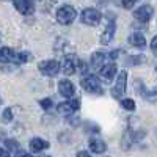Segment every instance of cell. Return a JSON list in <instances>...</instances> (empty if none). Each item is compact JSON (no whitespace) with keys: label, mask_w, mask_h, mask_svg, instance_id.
<instances>
[{"label":"cell","mask_w":157,"mask_h":157,"mask_svg":"<svg viewBox=\"0 0 157 157\" xmlns=\"http://www.w3.org/2000/svg\"><path fill=\"white\" fill-rule=\"evenodd\" d=\"M82 88L90 94H102L104 93V88L99 82V78L96 75H85L80 82Z\"/></svg>","instance_id":"obj_1"},{"label":"cell","mask_w":157,"mask_h":157,"mask_svg":"<svg viewBox=\"0 0 157 157\" xmlns=\"http://www.w3.org/2000/svg\"><path fill=\"white\" fill-rule=\"evenodd\" d=\"M78 64H80V60H78L77 55L74 54H69V55H64L61 64H60V68L63 69L64 74H68V75H72L78 71Z\"/></svg>","instance_id":"obj_2"},{"label":"cell","mask_w":157,"mask_h":157,"mask_svg":"<svg viewBox=\"0 0 157 157\" xmlns=\"http://www.w3.org/2000/svg\"><path fill=\"white\" fill-rule=\"evenodd\" d=\"M75 16H77V13H75V10L71 5H63L57 11V21L61 25H69L71 22H74Z\"/></svg>","instance_id":"obj_3"},{"label":"cell","mask_w":157,"mask_h":157,"mask_svg":"<svg viewBox=\"0 0 157 157\" xmlns=\"http://www.w3.org/2000/svg\"><path fill=\"white\" fill-rule=\"evenodd\" d=\"M126 85H127V71H121L118 74V78L115 82V86L112 88V96L120 99L124 96V91H126Z\"/></svg>","instance_id":"obj_4"},{"label":"cell","mask_w":157,"mask_h":157,"mask_svg":"<svg viewBox=\"0 0 157 157\" xmlns=\"http://www.w3.org/2000/svg\"><path fill=\"white\" fill-rule=\"evenodd\" d=\"M38 69L47 77H54L60 72V63L57 60H44L38 64Z\"/></svg>","instance_id":"obj_5"},{"label":"cell","mask_w":157,"mask_h":157,"mask_svg":"<svg viewBox=\"0 0 157 157\" xmlns=\"http://www.w3.org/2000/svg\"><path fill=\"white\" fill-rule=\"evenodd\" d=\"M101 11H98L96 8H86L82 13V22L86 25H98L101 22Z\"/></svg>","instance_id":"obj_6"},{"label":"cell","mask_w":157,"mask_h":157,"mask_svg":"<svg viewBox=\"0 0 157 157\" xmlns=\"http://www.w3.org/2000/svg\"><path fill=\"white\" fill-rule=\"evenodd\" d=\"M78 109H80V101L78 99H69L68 102H61L58 105V113L61 115H66V116H71L72 113H75Z\"/></svg>","instance_id":"obj_7"},{"label":"cell","mask_w":157,"mask_h":157,"mask_svg":"<svg viewBox=\"0 0 157 157\" xmlns=\"http://www.w3.org/2000/svg\"><path fill=\"white\" fill-rule=\"evenodd\" d=\"M152 14H154V10H152V6H149V5H143V6H140V8H137L135 11H134V17L137 19V21H140V22H148L151 17H152Z\"/></svg>","instance_id":"obj_8"},{"label":"cell","mask_w":157,"mask_h":157,"mask_svg":"<svg viewBox=\"0 0 157 157\" xmlns=\"http://www.w3.org/2000/svg\"><path fill=\"white\" fill-rule=\"evenodd\" d=\"M14 6L21 14H32L35 10V5L32 0H14Z\"/></svg>","instance_id":"obj_9"},{"label":"cell","mask_w":157,"mask_h":157,"mask_svg":"<svg viewBox=\"0 0 157 157\" xmlns=\"http://www.w3.org/2000/svg\"><path fill=\"white\" fill-rule=\"evenodd\" d=\"M58 93L63 96V98H72L74 93H75V88L72 85V82L69 80H61L58 83Z\"/></svg>","instance_id":"obj_10"},{"label":"cell","mask_w":157,"mask_h":157,"mask_svg":"<svg viewBox=\"0 0 157 157\" xmlns=\"http://www.w3.org/2000/svg\"><path fill=\"white\" fill-rule=\"evenodd\" d=\"M116 72H118L116 63H107V64H104V66L99 69V74L105 78V80H112Z\"/></svg>","instance_id":"obj_11"},{"label":"cell","mask_w":157,"mask_h":157,"mask_svg":"<svg viewBox=\"0 0 157 157\" xmlns=\"http://www.w3.org/2000/svg\"><path fill=\"white\" fill-rule=\"evenodd\" d=\"M88 146H90V151L91 152H96V154H102V152L107 151L105 141H102L101 138H90Z\"/></svg>","instance_id":"obj_12"},{"label":"cell","mask_w":157,"mask_h":157,"mask_svg":"<svg viewBox=\"0 0 157 157\" xmlns=\"http://www.w3.org/2000/svg\"><path fill=\"white\" fill-rule=\"evenodd\" d=\"M115 32H116V24L113 21H110L109 25L105 27V30H104L102 36H101V43L102 44H109L113 39V36H115Z\"/></svg>","instance_id":"obj_13"},{"label":"cell","mask_w":157,"mask_h":157,"mask_svg":"<svg viewBox=\"0 0 157 157\" xmlns=\"http://www.w3.org/2000/svg\"><path fill=\"white\" fill-rule=\"evenodd\" d=\"M105 58H107V55L104 54V52H94V54L91 55L90 63L94 69H101L104 66V63H105Z\"/></svg>","instance_id":"obj_14"},{"label":"cell","mask_w":157,"mask_h":157,"mask_svg":"<svg viewBox=\"0 0 157 157\" xmlns=\"http://www.w3.org/2000/svg\"><path fill=\"white\" fill-rule=\"evenodd\" d=\"M47 148H49V143L46 140H43V138L36 137V138L30 140V149H32V152H41V151H44Z\"/></svg>","instance_id":"obj_15"},{"label":"cell","mask_w":157,"mask_h":157,"mask_svg":"<svg viewBox=\"0 0 157 157\" xmlns=\"http://www.w3.org/2000/svg\"><path fill=\"white\" fill-rule=\"evenodd\" d=\"M129 44H130V46H134V47L141 49V47H145L146 39H145V36H143L141 33L135 32V33H132V35L129 36Z\"/></svg>","instance_id":"obj_16"},{"label":"cell","mask_w":157,"mask_h":157,"mask_svg":"<svg viewBox=\"0 0 157 157\" xmlns=\"http://www.w3.org/2000/svg\"><path fill=\"white\" fill-rule=\"evenodd\" d=\"M14 55H16V52L11 47H0V63L14 61Z\"/></svg>","instance_id":"obj_17"},{"label":"cell","mask_w":157,"mask_h":157,"mask_svg":"<svg viewBox=\"0 0 157 157\" xmlns=\"http://www.w3.org/2000/svg\"><path fill=\"white\" fill-rule=\"evenodd\" d=\"M145 61H146V58L143 55H132V57L126 58V64H127V66H137V64H143Z\"/></svg>","instance_id":"obj_18"},{"label":"cell","mask_w":157,"mask_h":157,"mask_svg":"<svg viewBox=\"0 0 157 157\" xmlns=\"http://www.w3.org/2000/svg\"><path fill=\"white\" fill-rule=\"evenodd\" d=\"M30 58H32V55L29 52H21V54L14 55V63H27V61H30Z\"/></svg>","instance_id":"obj_19"},{"label":"cell","mask_w":157,"mask_h":157,"mask_svg":"<svg viewBox=\"0 0 157 157\" xmlns=\"http://www.w3.org/2000/svg\"><path fill=\"white\" fill-rule=\"evenodd\" d=\"M143 96H145V99L149 101V102H157V86L149 90V91H143Z\"/></svg>","instance_id":"obj_20"},{"label":"cell","mask_w":157,"mask_h":157,"mask_svg":"<svg viewBox=\"0 0 157 157\" xmlns=\"http://www.w3.org/2000/svg\"><path fill=\"white\" fill-rule=\"evenodd\" d=\"M5 146H6L10 151H13V152H17V151L21 149V146H19V141L13 140V138H10V140H6V141H5Z\"/></svg>","instance_id":"obj_21"},{"label":"cell","mask_w":157,"mask_h":157,"mask_svg":"<svg viewBox=\"0 0 157 157\" xmlns=\"http://www.w3.org/2000/svg\"><path fill=\"white\" fill-rule=\"evenodd\" d=\"M121 107L127 112H134L135 110V102L132 99H123L121 101Z\"/></svg>","instance_id":"obj_22"},{"label":"cell","mask_w":157,"mask_h":157,"mask_svg":"<svg viewBox=\"0 0 157 157\" xmlns=\"http://www.w3.org/2000/svg\"><path fill=\"white\" fill-rule=\"evenodd\" d=\"M39 105H41L44 110H50L52 105H54V102H52V98H44L39 101Z\"/></svg>","instance_id":"obj_23"},{"label":"cell","mask_w":157,"mask_h":157,"mask_svg":"<svg viewBox=\"0 0 157 157\" xmlns=\"http://www.w3.org/2000/svg\"><path fill=\"white\" fill-rule=\"evenodd\" d=\"M2 120H3L5 123H10V121L13 120V110H11V109H6V110L3 112V116H2Z\"/></svg>","instance_id":"obj_24"},{"label":"cell","mask_w":157,"mask_h":157,"mask_svg":"<svg viewBox=\"0 0 157 157\" xmlns=\"http://www.w3.org/2000/svg\"><path fill=\"white\" fill-rule=\"evenodd\" d=\"M137 2H138V0H123V6H124L126 10H132Z\"/></svg>","instance_id":"obj_25"},{"label":"cell","mask_w":157,"mask_h":157,"mask_svg":"<svg viewBox=\"0 0 157 157\" xmlns=\"http://www.w3.org/2000/svg\"><path fill=\"white\" fill-rule=\"evenodd\" d=\"M151 50H152L154 55H157V36H154L152 41H151Z\"/></svg>","instance_id":"obj_26"},{"label":"cell","mask_w":157,"mask_h":157,"mask_svg":"<svg viewBox=\"0 0 157 157\" xmlns=\"http://www.w3.org/2000/svg\"><path fill=\"white\" fill-rule=\"evenodd\" d=\"M14 157H35V155H32V154H29V152H25V151H21V149H19V151L16 152Z\"/></svg>","instance_id":"obj_27"},{"label":"cell","mask_w":157,"mask_h":157,"mask_svg":"<svg viewBox=\"0 0 157 157\" xmlns=\"http://www.w3.org/2000/svg\"><path fill=\"white\" fill-rule=\"evenodd\" d=\"M0 157H10V152L3 148H0Z\"/></svg>","instance_id":"obj_28"},{"label":"cell","mask_w":157,"mask_h":157,"mask_svg":"<svg viewBox=\"0 0 157 157\" xmlns=\"http://www.w3.org/2000/svg\"><path fill=\"white\" fill-rule=\"evenodd\" d=\"M77 157H91V155H90V152H86V151H80V152L77 154Z\"/></svg>","instance_id":"obj_29"},{"label":"cell","mask_w":157,"mask_h":157,"mask_svg":"<svg viewBox=\"0 0 157 157\" xmlns=\"http://www.w3.org/2000/svg\"><path fill=\"white\" fill-rule=\"evenodd\" d=\"M0 105H2V98H0Z\"/></svg>","instance_id":"obj_30"},{"label":"cell","mask_w":157,"mask_h":157,"mask_svg":"<svg viewBox=\"0 0 157 157\" xmlns=\"http://www.w3.org/2000/svg\"><path fill=\"white\" fill-rule=\"evenodd\" d=\"M155 72H157V66H155Z\"/></svg>","instance_id":"obj_31"},{"label":"cell","mask_w":157,"mask_h":157,"mask_svg":"<svg viewBox=\"0 0 157 157\" xmlns=\"http://www.w3.org/2000/svg\"><path fill=\"white\" fill-rule=\"evenodd\" d=\"M47 157H50V155H47Z\"/></svg>","instance_id":"obj_32"}]
</instances>
